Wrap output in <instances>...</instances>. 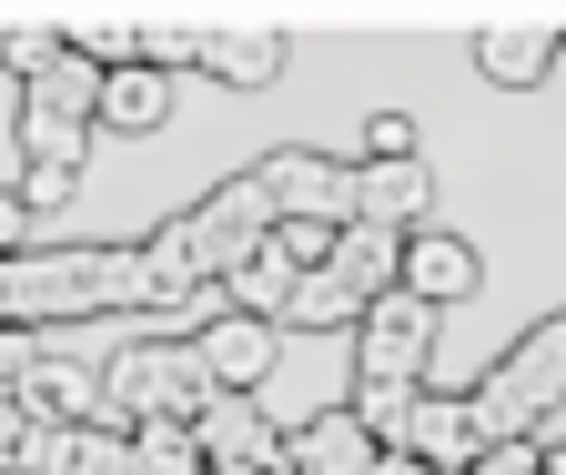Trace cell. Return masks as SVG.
I'll list each match as a JSON object with an SVG mask.
<instances>
[{
	"label": "cell",
	"mask_w": 566,
	"mask_h": 475,
	"mask_svg": "<svg viewBox=\"0 0 566 475\" xmlns=\"http://www.w3.org/2000/svg\"><path fill=\"white\" fill-rule=\"evenodd\" d=\"M273 192L253 182V172H233L223 192H202L192 202V213H172L153 243H142V253H153V284H163V304H192V294H223L233 274H243V263L273 243Z\"/></svg>",
	"instance_id": "cell-1"
},
{
	"label": "cell",
	"mask_w": 566,
	"mask_h": 475,
	"mask_svg": "<svg viewBox=\"0 0 566 475\" xmlns=\"http://www.w3.org/2000/svg\"><path fill=\"white\" fill-rule=\"evenodd\" d=\"M223 394L202 365V345H122L102 365V425L132 435V425H202V404Z\"/></svg>",
	"instance_id": "cell-2"
},
{
	"label": "cell",
	"mask_w": 566,
	"mask_h": 475,
	"mask_svg": "<svg viewBox=\"0 0 566 475\" xmlns=\"http://www.w3.org/2000/svg\"><path fill=\"white\" fill-rule=\"evenodd\" d=\"M556 404H566V314H546L526 345H516V355H495V365H485V384H475V415H485V435H495V445L536 435Z\"/></svg>",
	"instance_id": "cell-3"
},
{
	"label": "cell",
	"mask_w": 566,
	"mask_h": 475,
	"mask_svg": "<svg viewBox=\"0 0 566 475\" xmlns=\"http://www.w3.org/2000/svg\"><path fill=\"white\" fill-rule=\"evenodd\" d=\"M283 61H294V31L273 11H192V72L233 82V92H273Z\"/></svg>",
	"instance_id": "cell-4"
},
{
	"label": "cell",
	"mask_w": 566,
	"mask_h": 475,
	"mask_svg": "<svg viewBox=\"0 0 566 475\" xmlns=\"http://www.w3.org/2000/svg\"><path fill=\"white\" fill-rule=\"evenodd\" d=\"M436 304L415 294H385L365 304V324H354V384H424V365H436Z\"/></svg>",
	"instance_id": "cell-5"
},
{
	"label": "cell",
	"mask_w": 566,
	"mask_h": 475,
	"mask_svg": "<svg viewBox=\"0 0 566 475\" xmlns=\"http://www.w3.org/2000/svg\"><path fill=\"white\" fill-rule=\"evenodd\" d=\"M192 435H202V465L212 475H294V435H273L263 394H212Z\"/></svg>",
	"instance_id": "cell-6"
},
{
	"label": "cell",
	"mask_w": 566,
	"mask_h": 475,
	"mask_svg": "<svg viewBox=\"0 0 566 475\" xmlns=\"http://www.w3.org/2000/svg\"><path fill=\"white\" fill-rule=\"evenodd\" d=\"M566 51V11H485L475 21V72L495 92H536Z\"/></svg>",
	"instance_id": "cell-7"
},
{
	"label": "cell",
	"mask_w": 566,
	"mask_h": 475,
	"mask_svg": "<svg viewBox=\"0 0 566 475\" xmlns=\"http://www.w3.org/2000/svg\"><path fill=\"white\" fill-rule=\"evenodd\" d=\"M253 182L273 192V213H283V223H354V162L273 152V162H253Z\"/></svg>",
	"instance_id": "cell-8"
},
{
	"label": "cell",
	"mask_w": 566,
	"mask_h": 475,
	"mask_svg": "<svg viewBox=\"0 0 566 475\" xmlns=\"http://www.w3.org/2000/svg\"><path fill=\"white\" fill-rule=\"evenodd\" d=\"M485 445H495V435H485V415H475V394H424L395 455H415V465H436V475H465V465H475Z\"/></svg>",
	"instance_id": "cell-9"
},
{
	"label": "cell",
	"mask_w": 566,
	"mask_h": 475,
	"mask_svg": "<svg viewBox=\"0 0 566 475\" xmlns=\"http://www.w3.org/2000/svg\"><path fill=\"white\" fill-rule=\"evenodd\" d=\"M436 213V162H354V223H385V233H424Z\"/></svg>",
	"instance_id": "cell-10"
},
{
	"label": "cell",
	"mask_w": 566,
	"mask_h": 475,
	"mask_svg": "<svg viewBox=\"0 0 566 475\" xmlns=\"http://www.w3.org/2000/svg\"><path fill=\"white\" fill-rule=\"evenodd\" d=\"M273 334L283 324H263V314H212L202 334H192V345H202V365H212V384H223V394H253L263 374H273Z\"/></svg>",
	"instance_id": "cell-11"
},
{
	"label": "cell",
	"mask_w": 566,
	"mask_h": 475,
	"mask_svg": "<svg viewBox=\"0 0 566 475\" xmlns=\"http://www.w3.org/2000/svg\"><path fill=\"white\" fill-rule=\"evenodd\" d=\"M475 274H485V263H475V243H455V233H436V223H424L415 243H405V294L415 304H465L475 294Z\"/></svg>",
	"instance_id": "cell-12"
},
{
	"label": "cell",
	"mask_w": 566,
	"mask_h": 475,
	"mask_svg": "<svg viewBox=\"0 0 566 475\" xmlns=\"http://www.w3.org/2000/svg\"><path fill=\"white\" fill-rule=\"evenodd\" d=\"M375 465H385V445L354 425V404H334V415L294 425V475H375Z\"/></svg>",
	"instance_id": "cell-13"
},
{
	"label": "cell",
	"mask_w": 566,
	"mask_h": 475,
	"mask_svg": "<svg viewBox=\"0 0 566 475\" xmlns=\"http://www.w3.org/2000/svg\"><path fill=\"white\" fill-rule=\"evenodd\" d=\"M405 243L415 233H385V223H344V243H334V274L365 294V304H385V294H405Z\"/></svg>",
	"instance_id": "cell-14"
},
{
	"label": "cell",
	"mask_w": 566,
	"mask_h": 475,
	"mask_svg": "<svg viewBox=\"0 0 566 475\" xmlns=\"http://www.w3.org/2000/svg\"><path fill=\"white\" fill-rule=\"evenodd\" d=\"M71 61V31H61V11H0V72H11L21 92H41L51 72Z\"/></svg>",
	"instance_id": "cell-15"
},
{
	"label": "cell",
	"mask_w": 566,
	"mask_h": 475,
	"mask_svg": "<svg viewBox=\"0 0 566 475\" xmlns=\"http://www.w3.org/2000/svg\"><path fill=\"white\" fill-rule=\"evenodd\" d=\"M61 31H71L82 61H102V72H132L142 61V11H61Z\"/></svg>",
	"instance_id": "cell-16"
},
{
	"label": "cell",
	"mask_w": 566,
	"mask_h": 475,
	"mask_svg": "<svg viewBox=\"0 0 566 475\" xmlns=\"http://www.w3.org/2000/svg\"><path fill=\"white\" fill-rule=\"evenodd\" d=\"M283 324H294V334H354V324H365V294H354L344 274H304L294 304H283Z\"/></svg>",
	"instance_id": "cell-17"
},
{
	"label": "cell",
	"mask_w": 566,
	"mask_h": 475,
	"mask_svg": "<svg viewBox=\"0 0 566 475\" xmlns=\"http://www.w3.org/2000/svg\"><path fill=\"white\" fill-rule=\"evenodd\" d=\"M21 152H31L41 172H82V152H92V122H61L51 102H31V92H21Z\"/></svg>",
	"instance_id": "cell-18"
},
{
	"label": "cell",
	"mask_w": 566,
	"mask_h": 475,
	"mask_svg": "<svg viewBox=\"0 0 566 475\" xmlns=\"http://www.w3.org/2000/svg\"><path fill=\"white\" fill-rule=\"evenodd\" d=\"M163 112H172V72H153V61L112 72V102H102V122H112V131H153Z\"/></svg>",
	"instance_id": "cell-19"
},
{
	"label": "cell",
	"mask_w": 566,
	"mask_h": 475,
	"mask_svg": "<svg viewBox=\"0 0 566 475\" xmlns=\"http://www.w3.org/2000/svg\"><path fill=\"white\" fill-rule=\"evenodd\" d=\"M294 284H304V274H294V263H283V253L263 243V253L243 263V274L223 284V304H233V314H263V324H283V304H294Z\"/></svg>",
	"instance_id": "cell-20"
},
{
	"label": "cell",
	"mask_w": 566,
	"mask_h": 475,
	"mask_svg": "<svg viewBox=\"0 0 566 475\" xmlns=\"http://www.w3.org/2000/svg\"><path fill=\"white\" fill-rule=\"evenodd\" d=\"M31 102H51L61 122H102V102H112V72H102V61H82V51H71V61H61V72H51V82H41Z\"/></svg>",
	"instance_id": "cell-21"
},
{
	"label": "cell",
	"mask_w": 566,
	"mask_h": 475,
	"mask_svg": "<svg viewBox=\"0 0 566 475\" xmlns=\"http://www.w3.org/2000/svg\"><path fill=\"white\" fill-rule=\"evenodd\" d=\"M415 404H424V384H354V425H365V435L395 455L405 425H415Z\"/></svg>",
	"instance_id": "cell-22"
},
{
	"label": "cell",
	"mask_w": 566,
	"mask_h": 475,
	"mask_svg": "<svg viewBox=\"0 0 566 475\" xmlns=\"http://www.w3.org/2000/svg\"><path fill=\"white\" fill-rule=\"evenodd\" d=\"M132 445H142L153 475H202V435L192 425H132Z\"/></svg>",
	"instance_id": "cell-23"
},
{
	"label": "cell",
	"mask_w": 566,
	"mask_h": 475,
	"mask_svg": "<svg viewBox=\"0 0 566 475\" xmlns=\"http://www.w3.org/2000/svg\"><path fill=\"white\" fill-rule=\"evenodd\" d=\"M415 142H424L415 112H375L365 131H354V162H415Z\"/></svg>",
	"instance_id": "cell-24"
},
{
	"label": "cell",
	"mask_w": 566,
	"mask_h": 475,
	"mask_svg": "<svg viewBox=\"0 0 566 475\" xmlns=\"http://www.w3.org/2000/svg\"><path fill=\"white\" fill-rule=\"evenodd\" d=\"M465 475H546V445H536V435H516V445H485Z\"/></svg>",
	"instance_id": "cell-25"
},
{
	"label": "cell",
	"mask_w": 566,
	"mask_h": 475,
	"mask_svg": "<svg viewBox=\"0 0 566 475\" xmlns=\"http://www.w3.org/2000/svg\"><path fill=\"white\" fill-rule=\"evenodd\" d=\"M21 253H31V202L0 192V263H21Z\"/></svg>",
	"instance_id": "cell-26"
},
{
	"label": "cell",
	"mask_w": 566,
	"mask_h": 475,
	"mask_svg": "<svg viewBox=\"0 0 566 475\" xmlns=\"http://www.w3.org/2000/svg\"><path fill=\"white\" fill-rule=\"evenodd\" d=\"M71 182H82V172H41V162H31L21 202H31V213H61V202H71Z\"/></svg>",
	"instance_id": "cell-27"
},
{
	"label": "cell",
	"mask_w": 566,
	"mask_h": 475,
	"mask_svg": "<svg viewBox=\"0 0 566 475\" xmlns=\"http://www.w3.org/2000/svg\"><path fill=\"white\" fill-rule=\"evenodd\" d=\"M21 445H31V415H21V404H11V394H0V475H11V465H21Z\"/></svg>",
	"instance_id": "cell-28"
},
{
	"label": "cell",
	"mask_w": 566,
	"mask_h": 475,
	"mask_svg": "<svg viewBox=\"0 0 566 475\" xmlns=\"http://www.w3.org/2000/svg\"><path fill=\"white\" fill-rule=\"evenodd\" d=\"M536 445H546V455H566V404H556V415L536 425Z\"/></svg>",
	"instance_id": "cell-29"
},
{
	"label": "cell",
	"mask_w": 566,
	"mask_h": 475,
	"mask_svg": "<svg viewBox=\"0 0 566 475\" xmlns=\"http://www.w3.org/2000/svg\"><path fill=\"white\" fill-rule=\"evenodd\" d=\"M375 475H436V465H415V455H385V465H375Z\"/></svg>",
	"instance_id": "cell-30"
},
{
	"label": "cell",
	"mask_w": 566,
	"mask_h": 475,
	"mask_svg": "<svg viewBox=\"0 0 566 475\" xmlns=\"http://www.w3.org/2000/svg\"><path fill=\"white\" fill-rule=\"evenodd\" d=\"M202 475H212V465H202Z\"/></svg>",
	"instance_id": "cell-31"
}]
</instances>
